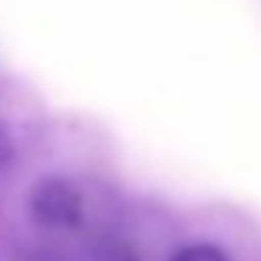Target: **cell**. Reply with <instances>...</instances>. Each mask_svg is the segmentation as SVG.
Instances as JSON below:
<instances>
[{"mask_svg":"<svg viewBox=\"0 0 261 261\" xmlns=\"http://www.w3.org/2000/svg\"><path fill=\"white\" fill-rule=\"evenodd\" d=\"M12 154H14L12 138H9L6 129L0 126V171H6V169H9V163H12Z\"/></svg>","mask_w":261,"mask_h":261,"instance_id":"obj_3","label":"cell"},{"mask_svg":"<svg viewBox=\"0 0 261 261\" xmlns=\"http://www.w3.org/2000/svg\"><path fill=\"white\" fill-rule=\"evenodd\" d=\"M171 261H227V255L214 244H191V247L180 250Z\"/></svg>","mask_w":261,"mask_h":261,"instance_id":"obj_2","label":"cell"},{"mask_svg":"<svg viewBox=\"0 0 261 261\" xmlns=\"http://www.w3.org/2000/svg\"><path fill=\"white\" fill-rule=\"evenodd\" d=\"M31 216L48 230H73L85 214V199L79 188L65 177H45L34 186L29 199Z\"/></svg>","mask_w":261,"mask_h":261,"instance_id":"obj_1","label":"cell"}]
</instances>
